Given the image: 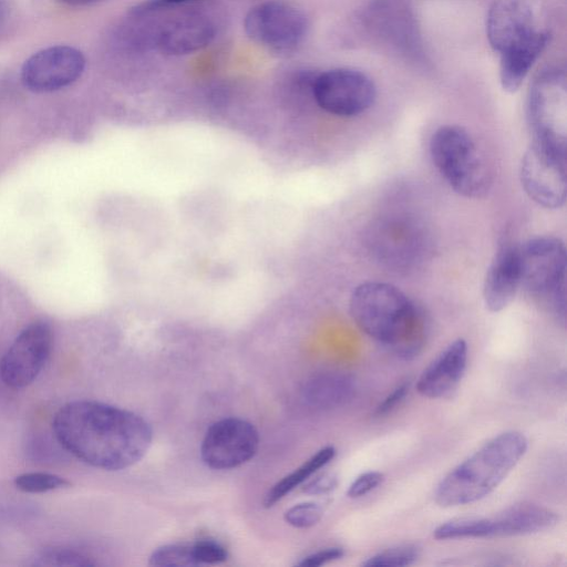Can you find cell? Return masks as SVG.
Segmentation results:
<instances>
[{"instance_id":"cell-21","label":"cell","mask_w":567,"mask_h":567,"mask_svg":"<svg viewBox=\"0 0 567 567\" xmlns=\"http://www.w3.org/2000/svg\"><path fill=\"white\" fill-rule=\"evenodd\" d=\"M150 565L159 567L196 566L192 544L163 545L151 554Z\"/></svg>"},{"instance_id":"cell-1","label":"cell","mask_w":567,"mask_h":567,"mask_svg":"<svg viewBox=\"0 0 567 567\" xmlns=\"http://www.w3.org/2000/svg\"><path fill=\"white\" fill-rule=\"evenodd\" d=\"M52 429L58 442L84 463L106 471L127 468L147 453L153 431L138 414L97 401L63 405Z\"/></svg>"},{"instance_id":"cell-30","label":"cell","mask_w":567,"mask_h":567,"mask_svg":"<svg viewBox=\"0 0 567 567\" xmlns=\"http://www.w3.org/2000/svg\"><path fill=\"white\" fill-rule=\"evenodd\" d=\"M410 389L409 382L398 385L384 400L375 408L374 415L382 416L392 412L406 396Z\"/></svg>"},{"instance_id":"cell-6","label":"cell","mask_w":567,"mask_h":567,"mask_svg":"<svg viewBox=\"0 0 567 567\" xmlns=\"http://www.w3.org/2000/svg\"><path fill=\"white\" fill-rule=\"evenodd\" d=\"M533 141L566 153L567 83L565 70L548 68L533 81L527 101Z\"/></svg>"},{"instance_id":"cell-28","label":"cell","mask_w":567,"mask_h":567,"mask_svg":"<svg viewBox=\"0 0 567 567\" xmlns=\"http://www.w3.org/2000/svg\"><path fill=\"white\" fill-rule=\"evenodd\" d=\"M343 555L344 550L341 547H329L306 556L298 561L297 565L302 567H318L338 560L343 557Z\"/></svg>"},{"instance_id":"cell-15","label":"cell","mask_w":567,"mask_h":567,"mask_svg":"<svg viewBox=\"0 0 567 567\" xmlns=\"http://www.w3.org/2000/svg\"><path fill=\"white\" fill-rule=\"evenodd\" d=\"M520 287L519 247L504 243L489 264L483 285V299L486 308L498 312L515 298Z\"/></svg>"},{"instance_id":"cell-32","label":"cell","mask_w":567,"mask_h":567,"mask_svg":"<svg viewBox=\"0 0 567 567\" xmlns=\"http://www.w3.org/2000/svg\"><path fill=\"white\" fill-rule=\"evenodd\" d=\"M60 1L65 3V4H68V6L79 7V6L90 4V3L95 2L97 0H60Z\"/></svg>"},{"instance_id":"cell-27","label":"cell","mask_w":567,"mask_h":567,"mask_svg":"<svg viewBox=\"0 0 567 567\" xmlns=\"http://www.w3.org/2000/svg\"><path fill=\"white\" fill-rule=\"evenodd\" d=\"M384 480V475L377 471H370L358 476L349 486L347 495L350 498L364 496L377 488Z\"/></svg>"},{"instance_id":"cell-25","label":"cell","mask_w":567,"mask_h":567,"mask_svg":"<svg viewBox=\"0 0 567 567\" xmlns=\"http://www.w3.org/2000/svg\"><path fill=\"white\" fill-rule=\"evenodd\" d=\"M322 507L313 502L299 503L285 512L287 524L296 528H308L316 525L322 517Z\"/></svg>"},{"instance_id":"cell-20","label":"cell","mask_w":567,"mask_h":567,"mask_svg":"<svg viewBox=\"0 0 567 567\" xmlns=\"http://www.w3.org/2000/svg\"><path fill=\"white\" fill-rule=\"evenodd\" d=\"M336 455L333 446H324L316 454L309 457L303 464L278 481L266 494L264 499L265 507L274 506L278 501L308 481L318 470L326 466Z\"/></svg>"},{"instance_id":"cell-33","label":"cell","mask_w":567,"mask_h":567,"mask_svg":"<svg viewBox=\"0 0 567 567\" xmlns=\"http://www.w3.org/2000/svg\"><path fill=\"white\" fill-rule=\"evenodd\" d=\"M4 17H6V9H4L2 1H0V27L3 23Z\"/></svg>"},{"instance_id":"cell-19","label":"cell","mask_w":567,"mask_h":567,"mask_svg":"<svg viewBox=\"0 0 567 567\" xmlns=\"http://www.w3.org/2000/svg\"><path fill=\"white\" fill-rule=\"evenodd\" d=\"M355 392L354 379L341 372H326L309 379L302 389L303 400L317 409L346 404Z\"/></svg>"},{"instance_id":"cell-9","label":"cell","mask_w":567,"mask_h":567,"mask_svg":"<svg viewBox=\"0 0 567 567\" xmlns=\"http://www.w3.org/2000/svg\"><path fill=\"white\" fill-rule=\"evenodd\" d=\"M519 176L524 190L538 205L556 209L565 204L566 153L533 141L522 158Z\"/></svg>"},{"instance_id":"cell-31","label":"cell","mask_w":567,"mask_h":567,"mask_svg":"<svg viewBox=\"0 0 567 567\" xmlns=\"http://www.w3.org/2000/svg\"><path fill=\"white\" fill-rule=\"evenodd\" d=\"M198 0H147L143 3H140L138 6L132 8L130 11L131 14L135 16H145L153 11H156L163 7L174 6V4H181V3H187Z\"/></svg>"},{"instance_id":"cell-23","label":"cell","mask_w":567,"mask_h":567,"mask_svg":"<svg viewBox=\"0 0 567 567\" xmlns=\"http://www.w3.org/2000/svg\"><path fill=\"white\" fill-rule=\"evenodd\" d=\"M31 565L86 567L95 564L82 553L65 548H50L37 554L32 558Z\"/></svg>"},{"instance_id":"cell-4","label":"cell","mask_w":567,"mask_h":567,"mask_svg":"<svg viewBox=\"0 0 567 567\" xmlns=\"http://www.w3.org/2000/svg\"><path fill=\"white\" fill-rule=\"evenodd\" d=\"M430 153L440 174L457 194L467 198L487 194L492 184L488 166L463 127H439L431 137Z\"/></svg>"},{"instance_id":"cell-10","label":"cell","mask_w":567,"mask_h":567,"mask_svg":"<svg viewBox=\"0 0 567 567\" xmlns=\"http://www.w3.org/2000/svg\"><path fill=\"white\" fill-rule=\"evenodd\" d=\"M258 447L259 434L254 424L239 417H225L207 429L200 457L210 468L230 470L251 460Z\"/></svg>"},{"instance_id":"cell-18","label":"cell","mask_w":567,"mask_h":567,"mask_svg":"<svg viewBox=\"0 0 567 567\" xmlns=\"http://www.w3.org/2000/svg\"><path fill=\"white\" fill-rule=\"evenodd\" d=\"M548 40L549 34L538 29L523 42L499 54V81L505 91L513 93L519 89Z\"/></svg>"},{"instance_id":"cell-11","label":"cell","mask_w":567,"mask_h":567,"mask_svg":"<svg viewBox=\"0 0 567 567\" xmlns=\"http://www.w3.org/2000/svg\"><path fill=\"white\" fill-rule=\"evenodd\" d=\"M52 330L44 321L25 327L0 362L2 381L20 389L31 384L43 369L52 348Z\"/></svg>"},{"instance_id":"cell-22","label":"cell","mask_w":567,"mask_h":567,"mask_svg":"<svg viewBox=\"0 0 567 567\" xmlns=\"http://www.w3.org/2000/svg\"><path fill=\"white\" fill-rule=\"evenodd\" d=\"M420 556V549L415 545H400L380 551L364 560L365 567H401L412 565Z\"/></svg>"},{"instance_id":"cell-26","label":"cell","mask_w":567,"mask_h":567,"mask_svg":"<svg viewBox=\"0 0 567 567\" xmlns=\"http://www.w3.org/2000/svg\"><path fill=\"white\" fill-rule=\"evenodd\" d=\"M193 556L197 565H215L227 560L228 553L218 542L200 539L192 544Z\"/></svg>"},{"instance_id":"cell-8","label":"cell","mask_w":567,"mask_h":567,"mask_svg":"<svg viewBox=\"0 0 567 567\" xmlns=\"http://www.w3.org/2000/svg\"><path fill=\"white\" fill-rule=\"evenodd\" d=\"M247 35L277 52L295 50L305 39L308 21L298 8L282 1H266L251 8L244 20Z\"/></svg>"},{"instance_id":"cell-17","label":"cell","mask_w":567,"mask_h":567,"mask_svg":"<svg viewBox=\"0 0 567 567\" xmlns=\"http://www.w3.org/2000/svg\"><path fill=\"white\" fill-rule=\"evenodd\" d=\"M557 522V514L547 507L516 504L492 517H482L483 538L535 534L553 528Z\"/></svg>"},{"instance_id":"cell-16","label":"cell","mask_w":567,"mask_h":567,"mask_svg":"<svg viewBox=\"0 0 567 567\" xmlns=\"http://www.w3.org/2000/svg\"><path fill=\"white\" fill-rule=\"evenodd\" d=\"M467 362V343L464 339L451 342L422 372L417 392L426 398L450 394L463 378Z\"/></svg>"},{"instance_id":"cell-24","label":"cell","mask_w":567,"mask_h":567,"mask_svg":"<svg viewBox=\"0 0 567 567\" xmlns=\"http://www.w3.org/2000/svg\"><path fill=\"white\" fill-rule=\"evenodd\" d=\"M14 485L25 493H44L66 487L70 483L55 474L32 472L18 475L14 478Z\"/></svg>"},{"instance_id":"cell-29","label":"cell","mask_w":567,"mask_h":567,"mask_svg":"<svg viewBox=\"0 0 567 567\" xmlns=\"http://www.w3.org/2000/svg\"><path fill=\"white\" fill-rule=\"evenodd\" d=\"M338 477L332 473H323L305 483L302 491L310 495H320L334 489Z\"/></svg>"},{"instance_id":"cell-7","label":"cell","mask_w":567,"mask_h":567,"mask_svg":"<svg viewBox=\"0 0 567 567\" xmlns=\"http://www.w3.org/2000/svg\"><path fill=\"white\" fill-rule=\"evenodd\" d=\"M311 93L326 112L338 116H354L372 106L377 89L364 72L337 68L316 74Z\"/></svg>"},{"instance_id":"cell-5","label":"cell","mask_w":567,"mask_h":567,"mask_svg":"<svg viewBox=\"0 0 567 567\" xmlns=\"http://www.w3.org/2000/svg\"><path fill=\"white\" fill-rule=\"evenodd\" d=\"M520 287L565 318L566 247L557 237L539 236L519 247Z\"/></svg>"},{"instance_id":"cell-13","label":"cell","mask_w":567,"mask_h":567,"mask_svg":"<svg viewBox=\"0 0 567 567\" xmlns=\"http://www.w3.org/2000/svg\"><path fill=\"white\" fill-rule=\"evenodd\" d=\"M485 27L489 45L498 54L538 30L533 11L524 0H496L487 11Z\"/></svg>"},{"instance_id":"cell-3","label":"cell","mask_w":567,"mask_h":567,"mask_svg":"<svg viewBox=\"0 0 567 567\" xmlns=\"http://www.w3.org/2000/svg\"><path fill=\"white\" fill-rule=\"evenodd\" d=\"M527 446V439L517 431L494 436L444 476L435 489V502L452 507L484 498L506 478Z\"/></svg>"},{"instance_id":"cell-14","label":"cell","mask_w":567,"mask_h":567,"mask_svg":"<svg viewBox=\"0 0 567 567\" xmlns=\"http://www.w3.org/2000/svg\"><path fill=\"white\" fill-rule=\"evenodd\" d=\"M214 37L212 20L202 13L190 12L163 23L150 37V42L166 54L181 55L206 47Z\"/></svg>"},{"instance_id":"cell-2","label":"cell","mask_w":567,"mask_h":567,"mask_svg":"<svg viewBox=\"0 0 567 567\" xmlns=\"http://www.w3.org/2000/svg\"><path fill=\"white\" fill-rule=\"evenodd\" d=\"M355 324L403 359L422 350L427 331L423 310L398 287L379 281L359 285L349 303Z\"/></svg>"},{"instance_id":"cell-12","label":"cell","mask_w":567,"mask_h":567,"mask_svg":"<svg viewBox=\"0 0 567 567\" xmlns=\"http://www.w3.org/2000/svg\"><path fill=\"white\" fill-rule=\"evenodd\" d=\"M85 69L83 53L70 45H53L32 54L22 65L21 81L35 93H49L76 82Z\"/></svg>"}]
</instances>
